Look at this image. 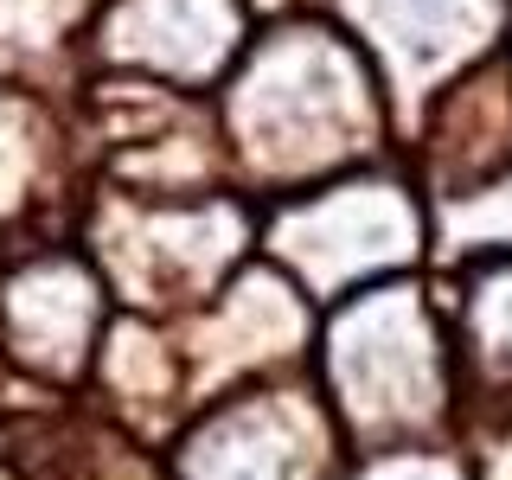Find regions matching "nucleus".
I'll return each mask as SVG.
<instances>
[{"instance_id":"1","label":"nucleus","mask_w":512,"mask_h":480,"mask_svg":"<svg viewBox=\"0 0 512 480\" xmlns=\"http://www.w3.org/2000/svg\"><path fill=\"white\" fill-rule=\"evenodd\" d=\"M378 480H448V474L436 468V461H404L397 474H378Z\"/></svg>"}]
</instances>
